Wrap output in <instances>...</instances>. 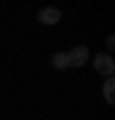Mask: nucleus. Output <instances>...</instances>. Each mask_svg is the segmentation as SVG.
I'll return each mask as SVG.
<instances>
[{"label":"nucleus","mask_w":115,"mask_h":120,"mask_svg":"<svg viewBox=\"0 0 115 120\" xmlns=\"http://www.w3.org/2000/svg\"><path fill=\"white\" fill-rule=\"evenodd\" d=\"M104 99H107V104H115V80L112 77L104 80Z\"/></svg>","instance_id":"39448f33"},{"label":"nucleus","mask_w":115,"mask_h":120,"mask_svg":"<svg viewBox=\"0 0 115 120\" xmlns=\"http://www.w3.org/2000/svg\"><path fill=\"white\" fill-rule=\"evenodd\" d=\"M94 69H96V72H102L104 77H112V72H115L112 56H110V53H96V56H94Z\"/></svg>","instance_id":"f257e3e1"},{"label":"nucleus","mask_w":115,"mask_h":120,"mask_svg":"<svg viewBox=\"0 0 115 120\" xmlns=\"http://www.w3.org/2000/svg\"><path fill=\"white\" fill-rule=\"evenodd\" d=\"M51 64H54L56 69H67V67H70V61H67V53H64V51L54 53V56H51Z\"/></svg>","instance_id":"20e7f679"},{"label":"nucleus","mask_w":115,"mask_h":120,"mask_svg":"<svg viewBox=\"0 0 115 120\" xmlns=\"http://www.w3.org/2000/svg\"><path fill=\"white\" fill-rule=\"evenodd\" d=\"M59 19H62V13L56 11V8H43L38 13V22H43V24H56Z\"/></svg>","instance_id":"7ed1b4c3"},{"label":"nucleus","mask_w":115,"mask_h":120,"mask_svg":"<svg viewBox=\"0 0 115 120\" xmlns=\"http://www.w3.org/2000/svg\"><path fill=\"white\" fill-rule=\"evenodd\" d=\"M67 61H70V67H83L88 61V48L86 45H75L72 51H67Z\"/></svg>","instance_id":"f03ea898"}]
</instances>
